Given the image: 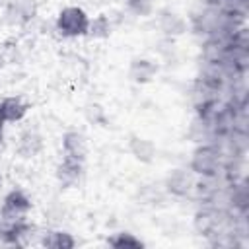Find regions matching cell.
<instances>
[{"label":"cell","instance_id":"6da1fadb","mask_svg":"<svg viewBox=\"0 0 249 249\" xmlns=\"http://www.w3.org/2000/svg\"><path fill=\"white\" fill-rule=\"evenodd\" d=\"M88 25H89V14L82 6H76V4L62 6L56 12L54 21H53L54 33L60 39H70V41L84 39L88 33Z\"/></svg>","mask_w":249,"mask_h":249},{"label":"cell","instance_id":"7a4b0ae2","mask_svg":"<svg viewBox=\"0 0 249 249\" xmlns=\"http://www.w3.org/2000/svg\"><path fill=\"white\" fill-rule=\"evenodd\" d=\"M187 167L196 177H214L224 173V156L214 142H200L191 150Z\"/></svg>","mask_w":249,"mask_h":249},{"label":"cell","instance_id":"3957f363","mask_svg":"<svg viewBox=\"0 0 249 249\" xmlns=\"http://www.w3.org/2000/svg\"><path fill=\"white\" fill-rule=\"evenodd\" d=\"M33 210V198L23 187H12L4 193L0 200V220L18 222L29 218Z\"/></svg>","mask_w":249,"mask_h":249},{"label":"cell","instance_id":"277c9868","mask_svg":"<svg viewBox=\"0 0 249 249\" xmlns=\"http://www.w3.org/2000/svg\"><path fill=\"white\" fill-rule=\"evenodd\" d=\"M154 19H156V27L163 39L177 41L189 33V18L181 12H177L175 8L165 6V8L156 10Z\"/></svg>","mask_w":249,"mask_h":249},{"label":"cell","instance_id":"5b68a950","mask_svg":"<svg viewBox=\"0 0 249 249\" xmlns=\"http://www.w3.org/2000/svg\"><path fill=\"white\" fill-rule=\"evenodd\" d=\"M196 185V175L187 167V165H179L167 171V175L161 181V189L167 196L171 198H189L193 196Z\"/></svg>","mask_w":249,"mask_h":249},{"label":"cell","instance_id":"8992f818","mask_svg":"<svg viewBox=\"0 0 249 249\" xmlns=\"http://www.w3.org/2000/svg\"><path fill=\"white\" fill-rule=\"evenodd\" d=\"M39 12L37 0H6L2 6V21L8 27L29 25Z\"/></svg>","mask_w":249,"mask_h":249},{"label":"cell","instance_id":"52a82bcc","mask_svg":"<svg viewBox=\"0 0 249 249\" xmlns=\"http://www.w3.org/2000/svg\"><path fill=\"white\" fill-rule=\"evenodd\" d=\"M86 177V161L60 156V160L54 165V179L62 191H72L82 185Z\"/></svg>","mask_w":249,"mask_h":249},{"label":"cell","instance_id":"ba28073f","mask_svg":"<svg viewBox=\"0 0 249 249\" xmlns=\"http://www.w3.org/2000/svg\"><path fill=\"white\" fill-rule=\"evenodd\" d=\"M45 150V136L37 126H25L18 132L16 144H14V152L19 160H35L43 154Z\"/></svg>","mask_w":249,"mask_h":249},{"label":"cell","instance_id":"9c48e42d","mask_svg":"<svg viewBox=\"0 0 249 249\" xmlns=\"http://www.w3.org/2000/svg\"><path fill=\"white\" fill-rule=\"evenodd\" d=\"M160 68H161V64H160L158 58L136 54L128 60L126 76L134 86H148V84L156 82V78L160 74Z\"/></svg>","mask_w":249,"mask_h":249},{"label":"cell","instance_id":"30bf717a","mask_svg":"<svg viewBox=\"0 0 249 249\" xmlns=\"http://www.w3.org/2000/svg\"><path fill=\"white\" fill-rule=\"evenodd\" d=\"M126 152H128V156L134 161H138L142 165H150L158 158V146H156V142L152 138H148V136H142V134H128Z\"/></svg>","mask_w":249,"mask_h":249},{"label":"cell","instance_id":"8fae6325","mask_svg":"<svg viewBox=\"0 0 249 249\" xmlns=\"http://www.w3.org/2000/svg\"><path fill=\"white\" fill-rule=\"evenodd\" d=\"M60 152H62L60 156H68V158L86 161L88 160V152H89L86 134L82 130H78V128L64 130L62 136H60Z\"/></svg>","mask_w":249,"mask_h":249},{"label":"cell","instance_id":"7c38bea8","mask_svg":"<svg viewBox=\"0 0 249 249\" xmlns=\"http://www.w3.org/2000/svg\"><path fill=\"white\" fill-rule=\"evenodd\" d=\"M29 109H31V105L21 95H4V97H0V115L6 121V124L21 123L27 117Z\"/></svg>","mask_w":249,"mask_h":249},{"label":"cell","instance_id":"4fadbf2b","mask_svg":"<svg viewBox=\"0 0 249 249\" xmlns=\"http://www.w3.org/2000/svg\"><path fill=\"white\" fill-rule=\"evenodd\" d=\"M39 243L47 249H74L78 245V239L62 228H47L39 231Z\"/></svg>","mask_w":249,"mask_h":249},{"label":"cell","instance_id":"5bb4252c","mask_svg":"<svg viewBox=\"0 0 249 249\" xmlns=\"http://www.w3.org/2000/svg\"><path fill=\"white\" fill-rule=\"evenodd\" d=\"M115 31V18L111 14L99 12L93 18L89 16V25H88V33L86 39L89 41H105L113 35Z\"/></svg>","mask_w":249,"mask_h":249},{"label":"cell","instance_id":"9a60e30c","mask_svg":"<svg viewBox=\"0 0 249 249\" xmlns=\"http://www.w3.org/2000/svg\"><path fill=\"white\" fill-rule=\"evenodd\" d=\"M109 247H115V249H142L146 247V243L132 231L128 230H119V231H113L107 241H105Z\"/></svg>","mask_w":249,"mask_h":249},{"label":"cell","instance_id":"2e32d148","mask_svg":"<svg viewBox=\"0 0 249 249\" xmlns=\"http://www.w3.org/2000/svg\"><path fill=\"white\" fill-rule=\"evenodd\" d=\"M123 12L134 19H148V18H154L156 4L154 0H124Z\"/></svg>","mask_w":249,"mask_h":249},{"label":"cell","instance_id":"e0dca14e","mask_svg":"<svg viewBox=\"0 0 249 249\" xmlns=\"http://www.w3.org/2000/svg\"><path fill=\"white\" fill-rule=\"evenodd\" d=\"M84 119L91 124V126H105L109 117H107V111L101 103L97 101H89L84 105Z\"/></svg>","mask_w":249,"mask_h":249},{"label":"cell","instance_id":"ac0fdd59","mask_svg":"<svg viewBox=\"0 0 249 249\" xmlns=\"http://www.w3.org/2000/svg\"><path fill=\"white\" fill-rule=\"evenodd\" d=\"M10 64V56H8V47L4 43H0V70H4Z\"/></svg>","mask_w":249,"mask_h":249},{"label":"cell","instance_id":"d6986e66","mask_svg":"<svg viewBox=\"0 0 249 249\" xmlns=\"http://www.w3.org/2000/svg\"><path fill=\"white\" fill-rule=\"evenodd\" d=\"M6 126H8V124H6V121H4V119H2V115H0V144L4 142V136H6Z\"/></svg>","mask_w":249,"mask_h":249},{"label":"cell","instance_id":"ffe728a7","mask_svg":"<svg viewBox=\"0 0 249 249\" xmlns=\"http://www.w3.org/2000/svg\"><path fill=\"white\" fill-rule=\"evenodd\" d=\"M2 181H4V179H2V173H0V187H2Z\"/></svg>","mask_w":249,"mask_h":249}]
</instances>
